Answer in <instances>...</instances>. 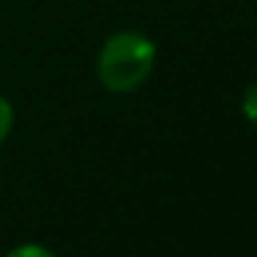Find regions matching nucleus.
Instances as JSON below:
<instances>
[{
  "mask_svg": "<svg viewBox=\"0 0 257 257\" xmlns=\"http://www.w3.org/2000/svg\"><path fill=\"white\" fill-rule=\"evenodd\" d=\"M240 111H243V116H246V119H249V122L257 127V83L246 86L243 100H240Z\"/></svg>",
  "mask_w": 257,
  "mask_h": 257,
  "instance_id": "obj_2",
  "label": "nucleus"
},
{
  "mask_svg": "<svg viewBox=\"0 0 257 257\" xmlns=\"http://www.w3.org/2000/svg\"><path fill=\"white\" fill-rule=\"evenodd\" d=\"M155 42L141 31H119L108 36L97 56V78L113 94L136 91L155 67Z\"/></svg>",
  "mask_w": 257,
  "mask_h": 257,
  "instance_id": "obj_1",
  "label": "nucleus"
},
{
  "mask_svg": "<svg viewBox=\"0 0 257 257\" xmlns=\"http://www.w3.org/2000/svg\"><path fill=\"white\" fill-rule=\"evenodd\" d=\"M12 127H14V108H12V102H9L6 97L0 94V144L9 139Z\"/></svg>",
  "mask_w": 257,
  "mask_h": 257,
  "instance_id": "obj_3",
  "label": "nucleus"
},
{
  "mask_svg": "<svg viewBox=\"0 0 257 257\" xmlns=\"http://www.w3.org/2000/svg\"><path fill=\"white\" fill-rule=\"evenodd\" d=\"M6 257H56V254L42 243H20V246H14Z\"/></svg>",
  "mask_w": 257,
  "mask_h": 257,
  "instance_id": "obj_4",
  "label": "nucleus"
}]
</instances>
